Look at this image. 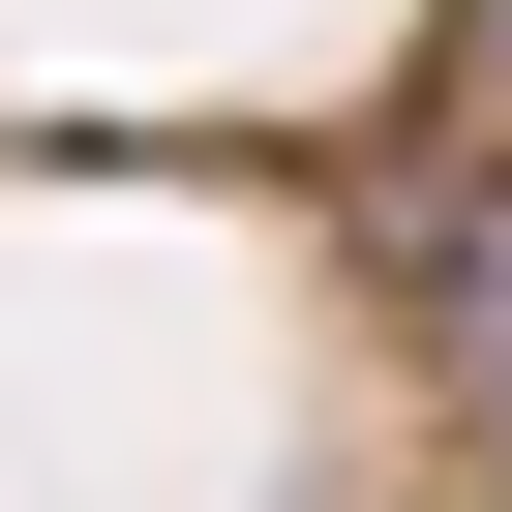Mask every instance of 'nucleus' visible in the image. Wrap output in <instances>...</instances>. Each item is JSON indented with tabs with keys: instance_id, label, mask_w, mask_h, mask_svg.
I'll list each match as a JSON object with an SVG mask.
<instances>
[]
</instances>
